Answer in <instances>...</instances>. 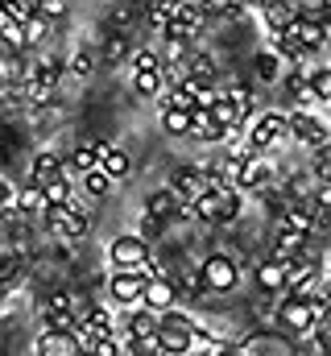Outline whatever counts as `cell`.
I'll use <instances>...</instances> for the list:
<instances>
[{"instance_id":"1","label":"cell","mask_w":331,"mask_h":356,"mask_svg":"<svg viewBox=\"0 0 331 356\" xmlns=\"http://www.w3.org/2000/svg\"><path fill=\"white\" fill-rule=\"evenodd\" d=\"M241 211V191L236 186H207L195 199H182V216L186 220H207V224H224L236 220Z\"/></svg>"},{"instance_id":"2","label":"cell","mask_w":331,"mask_h":356,"mask_svg":"<svg viewBox=\"0 0 331 356\" xmlns=\"http://www.w3.org/2000/svg\"><path fill=\"white\" fill-rule=\"evenodd\" d=\"M191 332H195V319H186L182 311H158V332H154V348L170 356L191 353Z\"/></svg>"},{"instance_id":"3","label":"cell","mask_w":331,"mask_h":356,"mask_svg":"<svg viewBox=\"0 0 331 356\" xmlns=\"http://www.w3.org/2000/svg\"><path fill=\"white\" fill-rule=\"evenodd\" d=\"M42 211H46V228H50L54 236H63V241H83V236H87V211H83L75 199L50 203V207H42Z\"/></svg>"},{"instance_id":"4","label":"cell","mask_w":331,"mask_h":356,"mask_svg":"<svg viewBox=\"0 0 331 356\" xmlns=\"http://www.w3.org/2000/svg\"><path fill=\"white\" fill-rule=\"evenodd\" d=\"M158 266L145 257L141 266H129V269H116L112 273V282H108V294H112V302H120V307H133L137 298H141V286H145V277H154Z\"/></svg>"},{"instance_id":"5","label":"cell","mask_w":331,"mask_h":356,"mask_svg":"<svg viewBox=\"0 0 331 356\" xmlns=\"http://www.w3.org/2000/svg\"><path fill=\"white\" fill-rule=\"evenodd\" d=\"M199 282H203V290L228 294V290H236V286H241V269H236V261H232V257L216 253V257H207V261L199 266Z\"/></svg>"},{"instance_id":"6","label":"cell","mask_w":331,"mask_h":356,"mask_svg":"<svg viewBox=\"0 0 331 356\" xmlns=\"http://www.w3.org/2000/svg\"><path fill=\"white\" fill-rule=\"evenodd\" d=\"M286 137H298V141H307L311 149H319V145H328L331 141V133H328V124L323 120H315L311 112H294V116H286Z\"/></svg>"},{"instance_id":"7","label":"cell","mask_w":331,"mask_h":356,"mask_svg":"<svg viewBox=\"0 0 331 356\" xmlns=\"http://www.w3.org/2000/svg\"><path fill=\"white\" fill-rule=\"evenodd\" d=\"M277 319H282V327L294 332V336L311 332V327H315V315H311V307H307V290H294V298H286V302L277 307Z\"/></svg>"},{"instance_id":"8","label":"cell","mask_w":331,"mask_h":356,"mask_svg":"<svg viewBox=\"0 0 331 356\" xmlns=\"http://www.w3.org/2000/svg\"><path fill=\"white\" fill-rule=\"evenodd\" d=\"M290 29H294V38H298V46L307 50V54H315V50H323V42H328V25L319 21V17H311V13H294V21H290Z\"/></svg>"},{"instance_id":"9","label":"cell","mask_w":331,"mask_h":356,"mask_svg":"<svg viewBox=\"0 0 331 356\" xmlns=\"http://www.w3.org/2000/svg\"><path fill=\"white\" fill-rule=\"evenodd\" d=\"M277 141H286V116H277V112L257 116L252 129H248V145H252V149H269V145H277Z\"/></svg>"},{"instance_id":"10","label":"cell","mask_w":331,"mask_h":356,"mask_svg":"<svg viewBox=\"0 0 331 356\" xmlns=\"http://www.w3.org/2000/svg\"><path fill=\"white\" fill-rule=\"evenodd\" d=\"M150 257V249H145V241L141 236H133V232H124V236H116L112 245H108V261L116 269H129V266H141Z\"/></svg>"},{"instance_id":"11","label":"cell","mask_w":331,"mask_h":356,"mask_svg":"<svg viewBox=\"0 0 331 356\" xmlns=\"http://www.w3.org/2000/svg\"><path fill=\"white\" fill-rule=\"evenodd\" d=\"M174 298H178V290H174V282L162 277V273H154V277H145V286H141V307H150V311H166V307H174Z\"/></svg>"},{"instance_id":"12","label":"cell","mask_w":331,"mask_h":356,"mask_svg":"<svg viewBox=\"0 0 331 356\" xmlns=\"http://www.w3.org/2000/svg\"><path fill=\"white\" fill-rule=\"evenodd\" d=\"M273 182V166L265 158H241V175H236V191H265Z\"/></svg>"},{"instance_id":"13","label":"cell","mask_w":331,"mask_h":356,"mask_svg":"<svg viewBox=\"0 0 331 356\" xmlns=\"http://www.w3.org/2000/svg\"><path fill=\"white\" fill-rule=\"evenodd\" d=\"M124 332H129V340H137V344H150L154 348V332H158V311H150V307H129V319H124Z\"/></svg>"},{"instance_id":"14","label":"cell","mask_w":331,"mask_h":356,"mask_svg":"<svg viewBox=\"0 0 331 356\" xmlns=\"http://www.w3.org/2000/svg\"><path fill=\"white\" fill-rule=\"evenodd\" d=\"M42 323H46V332H75V311H71V298H50L46 307H42Z\"/></svg>"},{"instance_id":"15","label":"cell","mask_w":331,"mask_h":356,"mask_svg":"<svg viewBox=\"0 0 331 356\" xmlns=\"http://www.w3.org/2000/svg\"><path fill=\"white\" fill-rule=\"evenodd\" d=\"M170 191H174L178 199H195V195L207 191V178H203L199 166H178V170H174V182H170Z\"/></svg>"},{"instance_id":"16","label":"cell","mask_w":331,"mask_h":356,"mask_svg":"<svg viewBox=\"0 0 331 356\" xmlns=\"http://www.w3.org/2000/svg\"><path fill=\"white\" fill-rule=\"evenodd\" d=\"M315 273H319V266H315L311 257H302V253H294V257L286 261V290H307Z\"/></svg>"},{"instance_id":"17","label":"cell","mask_w":331,"mask_h":356,"mask_svg":"<svg viewBox=\"0 0 331 356\" xmlns=\"http://www.w3.org/2000/svg\"><path fill=\"white\" fill-rule=\"evenodd\" d=\"M38 353L42 356H75L79 353V340H75V332H42Z\"/></svg>"},{"instance_id":"18","label":"cell","mask_w":331,"mask_h":356,"mask_svg":"<svg viewBox=\"0 0 331 356\" xmlns=\"http://www.w3.org/2000/svg\"><path fill=\"white\" fill-rule=\"evenodd\" d=\"M99 170L116 182V178H124L129 170H133V158H129L124 149H116V145H104V141H99Z\"/></svg>"},{"instance_id":"19","label":"cell","mask_w":331,"mask_h":356,"mask_svg":"<svg viewBox=\"0 0 331 356\" xmlns=\"http://www.w3.org/2000/svg\"><path fill=\"white\" fill-rule=\"evenodd\" d=\"M58 75H63V63H58V58H46V63L38 67V75H33V88H29L38 104H46V99H50V91H54V83H58Z\"/></svg>"},{"instance_id":"20","label":"cell","mask_w":331,"mask_h":356,"mask_svg":"<svg viewBox=\"0 0 331 356\" xmlns=\"http://www.w3.org/2000/svg\"><path fill=\"white\" fill-rule=\"evenodd\" d=\"M257 286H261L265 294H277V290H286V261H277V257L261 261V269H257Z\"/></svg>"},{"instance_id":"21","label":"cell","mask_w":331,"mask_h":356,"mask_svg":"<svg viewBox=\"0 0 331 356\" xmlns=\"http://www.w3.org/2000/svg\"><path fill=\"white\" fill-rule=\"evenodd\" d=\"M178 195L166 186V191H154L150 199H145V216H154V220H170V216H178Z\"/></svg>"},{"instance_id":"22","label":"cell","mask_w":331,"mask_h":356,"mask_svg":"<svg viewBox=\"0 0 331 356\" xmlns=\"http://www.w3.org/2000/svg\"><path fill=\"white\" fill-rule=\"evenodd\" d=\"M191 133H195L199 141H224V129L211 120L207 108H191Z\"/></svg>"},{"instance_id":"23","label":"cell","mask_w":331,"mask_h":356,"mask_svg":"<svg viewBox=\"0 0 331 356\" xmlns=\"http://www.w3.org/2000/svg\"><path fill=\"white\" fill-rule=\"evenodd\" d=\"M162 129L170 133V137H186V133H191V108L166 104L162 108Z\"/></svg>"},{"instance_id":"24","label":"cell","mask_w":331,"mask_h":356,"mask_svg":"<svg viewBox=\"0 0 331 356\" xmlns=\"http://www.w3.org/2000/svg\"><path fill=\"white\" fill-rule=\"evenodd\" d=\"M311 224H315V203L311 207L294 203V207L282 211V228H290V232H311Z\"/></svg>"},{"instance_id":"25","label":"cell","mask_w":331,"mask_h":356,"mask_svg":"<svg viewBox=\"0 0 331 356\" xmlns=\"http://www.w3.org/2000/svg\"><path fill=\"white\" fill-rule=\"evenodd\" d=\"M261 8H265V25H269V29H286V25L294 21V13H298L290 0H269V4H261Z\"/></svg>"},{"instance_id":"26","label":"cell","mask_w":331,"mask_h":356,"mask_svg":"<svg viewBox=\"0 0 331 356\" xmlns=\"http://www.w3.org/2000/svg\"><path fill=\"white\" fill-rule=\"evenodd\" d=\"M133 88H137V95H162L166 88V71L158 67V71H133Z\"/></svg>"},{"instance_id":"27","label":"cell","mask_w":331,"mask_h":356,"mask_svg":"<svg viewBox=\"0 0 331 356\" xmlns=\"http://www.w3.org/2000/svg\"><path fill=\"white\" fill-rule=\"evenodd\" d=\"M42 195H46V207H50V203H67V199H75L67 170H63V175H54L50 182H42Z\"/></svg>"},{"instance_id":"28","label":"cell","mask_w":331,"mask_h":356,"mask_svg":"<svg viewBox=\"0 0 331 356\" xmlns=\"http://www.w3.org/2000/svg\"><path fill=\"white\" fill-rule=\"evenodd\" d=\"M63 170H67V166H63L58 154H38V158H33V182H38V186L50 182L54 175H63Z\"/></svg>"},{"instance_id":"29","label":"cell","mask_w":331,"mask_h":356,"mask_svg":"<svg viewBox=\"0 0 331 356\" xmlns=\"http://www.w3.org/2000/svg\"><path fill=\"white\" fill-rule=\"evenodd\" d=\"M307 88H311V99H331V71L328 67L307 71Z\"/></svg>"},{"instance_id":"30","label":"cell","mask_w":331,"mask_h":356,"mask_svg":"<svg viewBox=\"0 0 331 356\" xmlns=\"http://www.w3.org/2000/svg\"><path fill=\"white\" fill-rule=\"evenodd\" d=\"M83 186H87V195H91V199H104V195L112 191V178L104 175L99 166H91V170H83Z\"/></svg>"},{"instance_id":"31","label":"cell","mask_w":331,"mask_h":356,"mask_svg":"<svg viewBox=\"0 0 331 356\" xmlns=\"http://www.w3.org/2000/svg\"><path fill=\"white\" fill-rule=\"evenodd\" d=\"M17 207H21V211H42V207H46V195H42V186H38V182H29V186L17 195Z\"/></svg>"},{"instance_id":"32","label":"cell","mask_w":331,"mask_h":356,"mask_svg":"<svg viewBox=\"0 0 331 356\" xmlns=\"http://www.w3.org/2000/svg\"><path fill=\"white\" fill-rule=\"evenodd\" d=\"M0 42H8L13 50H21V46H29V42H25V21H8V25L0 29Z\"/></svg>"},{"instance_id":"33","label":"cell","mask_w":331,"mask_h":356,"mask_svg":"<svg viewBox=\"0 0 331 356\" xmlns=\"http://www.w3.org/2000/svg\"><path fill=\"white\" fill-rule=\"evenodd\" d=\"M71 166H75V170H91V166H99V145H83V149H75Z\"/></svg>"},{"instance_id":"34","label":"cell","mask_w":331,"mask_h":356,"mask_svg":"<svg viewBox=\"0 0 331 356\" xmlns=\"http://www.w3.org/2000/svg\"><path fill=\"white\" fill-rule=\"evenodd\" d=\"M170 8H174V0H154V4H150V13H145V21H150L154 29H162L166 21H170Z\"/></svg>"},{"instance_id":"35","label":"cell","mask_w":331,"mask_h":356,"mask_svg":"<svg viewBox=\"0 0 331 356\" xmlns=\"http://www.w3.org/2000/svg\"><path fill=\"white\" fill-rule=\"evenodd\" d=\"M186 75H191V79H199V83H211V79H216L207 58H191V63H186Z\"/></svg>"},{"instance_id":"36","label":"cell","mask_w":331,"mask_h":356,"mask_svg":"<svg viewBox=\"0 0 331 356\" xmlns=\"http://www.w3.org/2000/svg\"><path fill=\"white\" fill-rule=\"evenodd\" d=\"M158 67H162V58L154 50H137L133 54V71H158Z\"/></svg>"},{"instance_id":"37","label":"cell","mask_w":331,"mask_h":356,"mask_svg":"<svg viewBox=\"0 0 331 356\" xmlns=\"http://www.w3.org/2000/svg\"><path fill=\"white\" fill-rule=\"evenodd\" d=\"M67 75H75V79H87L91 75V54H79V58H71V67H63Z\"/></svg>"},{"instance_id":"38","label":"cell","mask_w":331,"mask_h":356,"mask_svg":"<svg viewBox=\"0 0 331 356\" xmlns=\"http://www.w3.org/2000/svg\"><path fill=\"white\" fill-rule=\"evenodd\" d=\"M13 282H17V261H13V257H0V286L8 290Z\"/></svg>"},{"instance_id":"39","label":"cell","mask_w":331,"mask_h":356,"mask_svg":"<svg viewBox=\"0 0 331 356\" xmlns=\"http://www.w3.org/2000/svg\"><path fill=\"white\" fill-rule=\"evenodd\" d=\"M257 71H261L265 79H273V58H265V54H261V58H257Z\"/></svg>"},{"instance_id":"40","label":"cell","mask_w":331,"mask_h":356,"mask_svg":"<svg viewBox=\"0 0 331 356\" xmlns=\"http://www.w3.org/2000/svg\"><path fill=\"white\" fill-rule=\"evenodd\" d=\"M252 4H269V0H252Z\"/></svg>"}]
</instances>
